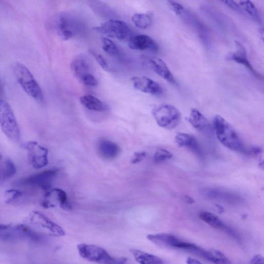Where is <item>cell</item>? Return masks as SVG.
<instances>
[{
  "label": "cell",
  "instance_id": "cell-19",
  "mask_svg": "<svg viewBox=\"0 0 264 264\" xmlns=\"http://www.w3.org/2000/svg\"><path fill=\"white\" fill-rule=\"evenodd\" d=\"M80 102L89 110L102 112L107 110L108 107L104 102L91 95L82 96L80 98Z\"/></svg>",
  "mask_w": 264,
  "mask_h": 264
},
{
  "label": "cell",
  "instance_id": "cell-1",
  "mask_svg": "<svg viewBox=\"0 0 264 264\" xmlns=\"http://www.w3.org/2000/svg\"><path fill=\"white\" fill-rule=\"evenodd\" d=\"M213 126L216 135L223 146L234 151L245 153L246 148L235 130L220 115L214 116Z\"/></svg>",
  "mask_w": 264,
  "mask_h": 264
},
{
  "label": "cell",
  "instance_id": "cell-29",
  "mask_svg": "<svg viewBox=\"0 0 264 264\" xmlns=\"http://www.w3.org/2000/svg\"><path fill=\"white\" fill-rule=\"evenodd\" d=\"M102 47L106 53L112 55H115L118 53L117 47L115 43L110 39L103 38L101 40Z\"/></svg>",
  "mask_w": 264,
  "mask_h": 264
},
{
  "label": "cell",
  "instance_id": "cell-7",
  "mask_svg": "<svg viewBox=\"0 0 264 264\" xmlns=\"http://www.w3.org/2000/svg\"><path fill=\"white\" fill-rule=\"evenodd\" d=\"M58 173L56 170H49L17 180L16 186H30L39 188L45 192L51 189L53 180Z\"/></svg>",
  "mask_w": 264,
  "mask_h": 264
},
{
  "label": "cell",
  "instance_id": "cell-33",
  "mask_svg": "<svg viewBox=\"0 0 264 264\" xmlns=\"http://www.w3.org/2000/svg\"><path fill=\"white\" fill-rule=\"evenodd\" d=\"M90 52L94 56L96 61H97L99 65L102 68L103 70L105 71L109 70V65H108L105 59L102 55L96 53L93 51H90Z\"/></svg>",
  "mask_w": 264,
  "mask_h": 264
},
{
  "label": "cell",
  "instance_id": "cell-34",
  "mask_svg": "<svg viewBox=\"0 0 264 264\" xmlns=\"http://www.w3.org/2000/svg\"><path fill=\"white\" fill-rule=\"evenodd\" d=\"M147 153L145 152H135L132 159V164H136L142 161L146 157Z\"/></svg>",
  "mask_w": 264,
  "mask_h": 264
},
{
  "label": "cell",
  "instance_id": "cell-32",
  "mask_svg": "<svg viewBox=\"0 0 264 264\" xmlns=\"http://www.w3.org/2000/svg\"><path fill=\"white\" fill-rule=\"evenodd\" d=\"M88 87H94L98 86V82L97 79L91 74L84 77L81 80Z\"/></svg>",
  "mask_w": 264,
  "mask_h": 264
},
{
  "label": "cell",
  "instance_id": "cell-13",
  "mask_svg": "<svg viewBox=\"0 0 264 264\" xmlns=\"http://www.w3.org/2000/svg\"><path fill=\"white\" fill-rule=\"evenodd\" d=\"M235 44L236 51L228 53L226 56V59L244 65L255 76L261 78V75L257 73L249 61L247 51L244 45L238 41H235Z\"/></svg>",
  "mask_w": 264,
  "mask_h": 264
},
{
  "label": "cell",
  "instance_id": "cell-21",
  "mask_svg": "<svg viewBox=\"0 0 264 264\" xmlns=\"http://www.w3.org/2000/svg\"><path fill=\"white\" fill-rule=\"evenodd\" d=\"M130 253L140 264H165L160 258L137 249H131Z\"/></svg>",
  "mask_w": 264,
  "mask_h": 264
},
{
  "label": "cell",
  "instance_id": "cell-39",
  "mask_svg": "<svg viewBox=\"0 0 264 264\" xmlns=\"http://www.w3.org/2000/svg\"><path fill=\"white\" fill-rule=\"evenodd\" d=\"M2 159V155L1 153H0V161H1Z\"/></svg>",
  "mask_w": 264,
  "mask_h": 264
},
{
  "label": "cell",
  "instance_id": "cell-8",
  "mask_svg": "<svg viewBox=\"0 0 264 264\" xmlns=\"http://www.w3.org/2000/svg\"><path fill=\"white\" fill-rule=\"evenodd\" d=\"M95 31L110 38L119 41L125 40L130 34V29L128 24L122 20L111 19L94 28Z\"/></svg>",
  "mask_w": 264,
  "mask_h": 264
},
{
  "label": "cell",
  "instance_id": "cell-23",
  "mask_svg": "<svg viewBox=\"0 0 264 264\" xmlns=\"http://www.w3.org/2000/svg\"><path fill=\"white\" fill-rule=\"evenodd\" d=\"M175 142L179 147H187L199 152L200 148L197 140L190 134L178 133L175 137Z\"/></svg>",
  "mask_w": 264,
  "mask_h": 264
},
{
  "label": "cell",
  "instance_id": "cell-25",
  "mask_svg": "<svg viewBox=\"0 0 264 264\" xmlns=\"http://www.w3.org/2000/svg\"><path fill=\"white\" fill-rule=\"evenodd\" d=\"M0 238L7 241L21 239L15 226L0 224Z\"/></svg>",
  "mask_w": 264,
  "mask_h": 264
},
{
  "label": "cell",
  "instance_id": "cell-22",
  "mask_svg": "<svg viewBox=\"0 0 264 264\" xmlns=\"http://www.w3.org/2000/svg\"><path fill=\"white\" fill-rule=\"evenodd\" d=\"M99 151L104 158L112 159L117 157L120 148L116 143L112 141L102 140L99 144Z\"/></svg>",
  "mask_w": 264,
  "mask_h": 264
},
{
  "label": "cell",
  "instance_id": "cell-26",
  "mask_svg": "<svg viewBox=\"0 0 264 264\" xmlns=\"http://www.w3.org/2000/svg\"><path fill=\"white\" fill-rule=\"evenodd\" d=\"M132 21L138 28L146 29L152 24V19L148 14H135L132 17Z\"/></svg>",
  "mask_w": 264,
  "mask_h": 264
},
{
  "label": "cell",
  "instance_id": "cell-31",
  "mask_svg": "<svg viewBox=\"0 0 264 264\" xmlns=\"http://www.w3.org/2000/svg\"><path fill=\"white\" fill-rule=\"evenodd\" d=\"M173 157V154L169 150L159 149L154 155V160L156 163H161L172 159Z\"/></svg>",
  "mask_w": 264,
  "mask_h": 264
},
{
  "label": "cell",
  "instance_id": "cell-11",
  "mask_svg": "<svg viewBox=\"0 0 264 264\" xmlns=\"http://www.w3.org/2000/svg\"><path fill=\"white\" fill-rule=\"evenodd\" d=\"M131 81L134 88L141 92L155 95L163 93V88L159 84L147 77H134Z\"/></svg>",
  "mask_w": 264,
  "mask_h": 264
},
{
  "label": "cell",
  "instance_id": "cell-20",
  "mask_svg": "<svg viewBox=\"0 0 264 264\" xmlns=\"http://www.w3.org/2000/svg\"><path fill=\"white\" fill-rule=\"evenodd\" d=\"M35 217H37L42 222V225L49 230L52 234L56 236H63L66 233L63 228L52 221L43 213L34 211L33 212Z\"/></svg>",
  "mask_w": 264,
  "mask_h": 264
},
{
  "label": "cell",
  "instance_id": "cell-3",
  "mask_svg": "<svg viewBox=\"0 0 264 264\" xmlns=\"http://www.w3.org/2000/svg\"><path fill=\"white\" fill-rule=\"evenodd\" d=\"M80 256L87 261L102 264H126V258H115L111 256L103 248L86 244L78 245Z\"/></svg>",
  "mask_w": 264,
  "mask_h": 264
},
{
  "label": "cell",
  "instance_id": "cell-15",
  "mask_svg": "<svg viewBox=\"0 0 264 264\" xmlns=\"http://www.w3.org/2000/svg\"><path fill=\"white\" fill-rule=\"evenodd\" d=\"M72 73L77 78L81 79L86 75L91 74V65L88 56L80 54L72 61L70 65Z\"/></svg>",
  "mask_w": 264,
  "mask_h": 264
},
{
  "label": "cell",
  "instance_id": "cell-27",
  "mask_svg": "<svg viewBox=\"0 0 264 264\" xmlns=\"http://www.w3.org/2000/svg\"><path fill=\"white\" fill-rule=\"evenodd\" d=\"M50 191L54 196V198L59 203L60 207L65 210H69L71 209L67 195L64 190L61 189L55 188L51 189Z\"/></svg>",
  "mask_w": 264,
  "mask_h": 264
},
{
  "label": "cell",
  "instance_id": "cell-37",
  "mask_svg": "<svg viewBox=\"0 0 264 264\" xmlns=\"http://www.w3.org/2000/svg\"><path fill=\"white\" fill-rule=\"evenodd\" d=\"M186 263L187 264H202L197 260L190 257H189L186 259Z\"/></svg>",
  "mask_w": 264,
  "mask_h": 264
},
{
  "label": "cell",
  "instance_id": "cell-24",
  "mask_svg": "<svg viewBox=\"0 0 264 264\" xmlns=\"http://www.w3.org/2000/svg\"><path fill=\"white\" fill-rule=\"evenodd\" d=\"M16 171L14 162L10 159L6 160L3 166L0 167V183H3L5 180L13 177Z\"/></svg>",
  "mask_w": 264,
  "mask_h": 264
},
{
  "label": "cell",
  "instance_id": "cell-12",
  "mask_svg": "<svg viewBox=\"0 0 264 264\" xmlns=\"http://www.w3.org/2000/svg\"><path fill=\"white\" fill-rule=\"evenodd\" d=\"M199 216V218L202 221L205 222L210 226L214 228V229L223 232L239 241V237L237 233L232 228L226 225L217 216L207 211L201 212Z\"/></svg>",
  "mask_w": 264,
  "mask_h": 264
},
{
  "label": "cell",
  "instance_id": "cell-28",
  "mask_svg": "<svg viewBox=\"0 0 264 264\" xmlns=\"http://www.w3.org/2000/svg\"><path fill=\"white\" fill-rule=\"evenodd\" d=\"M238 3L242 11L244 10L251 18L259 22H261L259 11L253 2L250 1H239Z\"/></svg>",
  "mask_w": 264,
  "mask_h": 264
},
{
  "label": "cell",
  "instance_id": "cell-36",
  "mask_svg": "<svg viewBox=\"0 0 264 264\" xmlns=\"http://www.w3.org/2000/svg\"><path fill=\"white\" fill-rule=\"evenodd\" d=\"M251 264H264L263 257L261 255L255 256L250 262Z\"/></svg>",
  "mask_w": 264,
  "mask_h": 264
},
{
  "label": "cell",
  "instance_id": "cell-2",
  "mask_svg": "<svg viewBox=\"0 0 264 264\" xmlns=\"http://www.w3.org/2000/svg\"><path fill=\"white\" fill-rule=\"evenodd\" d=\"M13 71L18 83L24 91L36 100L42 101L44 100L42 88L25 65L16 63L14 65Z\"/></svg>",
  "mask_w": 264,
  "mask_h": 264
},
{
  "label": "cell",
  "instance_id": "cell-14",
  "mask_svg": "<svg viewBox=\"0 0 264 264\" xmlns=\"http://www.w3.org/2000/svg\"><path fill=\"white\" fill-rule=\"evenodd\" d=\"M130 49L139 51L157 52L159 46L157 43L149 36L140 34L132 38L129 42Z\"/></svg>",
  "mask_w": 264,
  "mask_h": 264
},
{
  "label": "cell",
  "instance_id": "cell-5",
  "mask_svg": "<svg viewBox=\"0 0 264 264\" xmlns=\"http://www.w3.org/2000/svg\"><path fill=\"white\" fill-rule=\"evenodd\" d=\"M0 127L6 136L14 142L20 139L19 127L13 109L5 101L0 100Z\"/></svg>",
  "mask_w": 264,
  "mask_h": 264
},
{
  "label": "cell",
  "instance_id": "cell-30",
  "mask_svg": "<svg viewBox=\"0 0 264 264\" xmlns=\"http://www.w3.org/2000/svg\"><path fill=\"white\" fill-rule=\"evenodd\" d=\"M23 196L22 191L18 189H10L5 193V203L11 204L16 202Z\"/></svg>",
  "mask_w": 264,
  "mask_h": 264
},
{
  "label": "cell",
  "instance_id": "cell-18",
  "mask_svg": "<svg viewBox=\"0 0 264 264\" xmlns=\"http://www.w3.org/2000/svg\"><path fill=\"white\" fill-rule=\"evenodd\" d=\"M188 122L195 129L201 132H207L211 127L207 119L196 109L191 110Z\"/></svg>",
  "mask_w": 264,
  "mask_h": 264
},
{
  "label": "cell",
  "instance_id": "cell-10",
  "mask_svg": "<svg viewBox=\"0 0 264 264\" xmlns=\"http://www.w3.org/2000/svg\"><path fill=\"white\" fill-rule=\"evenodd\" d=\"M23 147L27 151L29 161L34 169L40 170L47 166L49 163L47 149L34 141L26 142Z\"/></svg>",
  "mask_w": 264,
  "mask_h": 264
},
{
  "label": "cell",
  "instance_id": "cell-38",
  "mask_svg": "<svg viewBox=\"0 0 264 264\" xmlns=\"http://www.w3.org/2000/svg\"><path fill=\"white\" fill-rule=\"evenodd\" d=\"M185 198L188 203L192 204L194 202V199L189 196H186Z\"/></svg>",
  "mask_w": 264,
  "mask_h": 264
},
{
  "label": "cell",
  "instance_id": "cell-35",
  "mask_svg": "<svg viewBox=\"0 0 264 264\" xmlns=\"http://www.w3.org/2000/svg\"><path fill=\"white\" fill-rule=\"evenodd\" d=\"M222 3H224L228 7H229L236 11H239L242 12L241 7H240L238 3L236 2L232 1H222Z\"/></svg>",
  "mask_w": 264,
  "mask_h": 264
},
{
  "label": "cell",
  "instance_id": "cell-16",
  "mask_svg": "<svg viewBox=\"0 0 264 264\" xmlns=\"http://www.w3.org/2000/svg\"><path fill=\"white\" fill-rule=\"evenodd\" d=\"M149 63L156 74L172 85H176V81L174 77L162 59L151 57L149 59Z\"/></svg>",
  "mask_w": 264,
  "mask_h": 264
},
{
  "label": "cell",
  "instance_id": "cell-4",
  "mask_svg": "<svg viewBox=\"0 0 264 264\" xmlns=\"http://www.w3.org/2000/svg\"><path fill=\"white\" fill-rule=\"evenodd\" d=\"M147 239L151 243L160 247L181 250L197 255L201 249L197 245L188 242L171 234H149Z\"/></svg>",
  "mask_w": 264,
  "mask_h": 264
},
{
  "label": "cell",
  "instance_id": "cell-9",
  "mask_svg": "<svg viewBox=\"0 0 264 264\" xmlns=\"http://www.w3.org/2000/svg\"><path fill=\"white\" fill-rule=\"evenodd\" d=\"M54 26L59 37L64 41L73 38L81 29L77 19L66 13L60 14L56 17Z\"/></svg>",
  "mask_w": 264,
  "mask_h": 264
},
{
  "label": "cell",
  "instance_id": "cell-6",
  "mask_svg": "<svg viewBox=\"0 0 264 264\" xmlns=\"http://www.w3.org/2000/svg\"><path fill=\"white\" fill-rule=\"evenodd\" d=\"M152 115L158 125L167 130H172L176 127L182 117L181 113L176 107L168 104L155 108Z\"/></svg>",
  "mask_w": 264,
  "mask_h": 264
},
{
  "label": "cell",
  "instance_id": "cell-17",
  "mask_svg": "<svg viewBox=\"0 0 264 264\" xmlns=\"http://www.w3.org/2000/svg\"><path fill=\"white\" fill-rule=\"evenodd\" d=\"M197 255L215 264H232L222 252L217 250L201 248Z\"/></svg>",
  "mask_w": 264,
  "mask_h": 264
}]
</instances>
